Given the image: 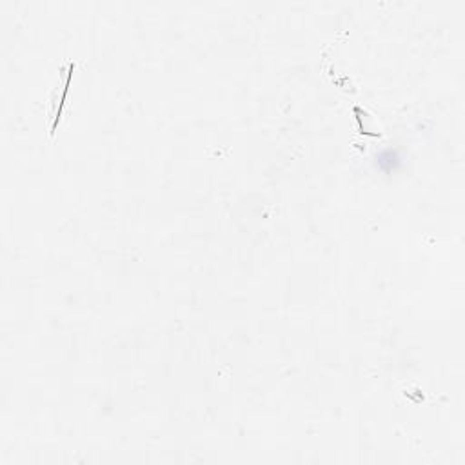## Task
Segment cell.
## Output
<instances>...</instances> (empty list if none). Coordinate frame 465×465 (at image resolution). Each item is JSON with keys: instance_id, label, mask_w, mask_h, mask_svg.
Wrapping results in <instances>:
<instances>
[{"instance_id": "6da1fadb", "label": "cell", "mask_w": 465, "mask_h": 465, "mask_svg": "<svg viewBox=\"0 0 465 465\" xmlns=\"http://www.w3.org/2000/svg\"><path fill=\"white\" fill-rule=\"evenodd\" d=\"M73 69H75V64H73V62H71V65H69V73H67V80H65V86H64V91H62L60 102H58V111H57V117H55V124H53V131H51V133H55V131H57L58 120H60V113H62V105H64L65 95H67V91H69L71 79H73Z\"/></svg>"}]
</instances>
